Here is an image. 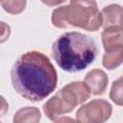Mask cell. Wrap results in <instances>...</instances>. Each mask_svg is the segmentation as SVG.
Here are the masks:
<instances>
[{
  "instance_id": "cell-13",
  "label": "cell",
  "mask_w": 123,
  "mask_h": 123,
  "mask_svg": "<svg viewBox=\"0 0 123 123\" xmlns=\"http://www.w3.org/2000/svg\"><path fill=\"white\" fill-rule=\"evenodd\" d=\"M1 6L11 14H18L25 10L26 0H1Z\"/></svg>"
},
{
  "instance_id": "cell-9",
  "label": "cell",
  "mask_w": 123,
  "mask_h": 123,
  "mask_svg": "<svg viewBox=\"0 0 123 123\" xmlns=\"http://www.w3.org/2000/svg\"><path fill=\"white\" fill-rule=\"evenodd\" d=\"M101 37L105 51L110 50L115 46L123 44V29L117 26L105 28Z\"/></svg>"
},
{
  "instance_id": "cell-8",
  "label": "cell",
  "mask_w": 123,
  "mask_h": 123,
  "mask_svg": "<svg viewBox=\"0 0 123 123\" xmlns=\"http://www.w3.org/2000/svg\"><path fill=\"white\" fill-rule=\"evenodd\" d=\"M102 18H103V27H121L123 26V8L117 4H111L106 6L102 12Z\"/></svg>"
},
{
  "instance_id": "cell-12",
  "label": "cell",
  "mask_w": 123,
  "mask_h": 123,
  "mask_svg": "<svg viewBox=\"0 0 123 123\" xmlns=\"http://www.w3.org/2000/svg\"><path fill=\"white\" fill-rule=\"evenodd\" d=\"M110 98L115 105L123 106V76L113 81L110 91Z\"/></svg>"
},
{
  "instance_id": "cell-4",
  "label": "cell",
  "mask_w": 123,
  "mask_h": 123,
  "mask_svg": "<svg viewBox=\"0 0 123 123\" xmlns=\"http://www.w3.org/2000/svg\"><path fill=\"white\" fill-rule=\"evenodd\" d=\"M112 113L111 105L104 99H94L83 105L76 113V120L81 123H102Z\"/></svg>"
},
{
  "instance_id": "cell-6",
  "label": "cell",
  "mask_w": 123,
  "mask_h": 123,
  "mask_svg": "<svg viewBox=\"0 0 123 123\" xmlns=\"http://www.w3.org/2000/svg\"><path fill=\"white\" fill-rule=\"evenodd\" d=\"M73 110L74 107L62 96L60 91H58L43 105V111L45 115L52 121H57L60 116L71 112Z\"/></svg>"
},
{
  "instance_id": "cell-14",
  "label": "cell",
  "mask_w": 123,
  "mask_h": 123,
  "mask_svg": "<svg viewBox=\"0 0 123 123\" xmlns=\"http://www.w3.org/2000/svg\"><path fill=\"white\" fill-rule=\"evenodd\" d=\"M43 4L49 6V7H54V6H58L61 5L62 3L65 2L66 0H40Z\"/></svg>"
},
{
  "instance_id": "cell-15",
  "label": "cell",
  "mask_w": 123,
  "mask_h": 123,
  "mask_svg": "<svg viewBox=\"0 0 123 123\" xmlns=\"http://www.w3.org/2000/svg\"><path fill=\"white\" fill-rule=\"evenodd\" d=\"M122 29H123V26H122Z\"/></svg>"
},
{
  "instance_id": "cell-7",
  "label": "cell",
  "mask_w": 123,
  "mask_h": 123,
  "mask_svg": "<svg viewBox=\"0 0 123 123\" xmlns=\"http://www.w3.org/2000/svg\"><path fill=\"white\" fill-rule=\"evenodd\" d=\"M84 82L93 95H100L106 91L109 78L105 71L94 68L86 73Z\"/></svg>"
},
{
  "instance_id": "cell-1",
  "label": "cell",
  "mask_w": 123,
  "mask_h": 123,
  "mask_svg": "<svg viewBox=\"0 0 123 123\" xmlns=\"http://www.w3.org/2000/svg\"><path fill=\"white\" fill-rule=\"evenodd\" d=\"M11 81L13 89L20 96L37 102L56 89L58 74L47 56L33 50L21 55L13 63Z\"/></svg>"
},
{
  "instance_id": "cell-2",
  "label": "cell",
  "mask_w": 123,
  "mask_h": 123,
  "mask_svg": "<svg viewBox=\"0 0 123 123\" xmlns=\"http://www.w3.org/2000/svg\"><path fill=\"white\" fill-rule=\"evenodd\" d=\"M52 56L57 64L66 72H79L91 64L97 56L95 40L80 32H67L52 45Z\"/></svg>"
},
{
  "instance_id": "cell-10",
  "label": "cell",
  "mask_w": 123,
  "mask_h": 123,
  "mask_svg": "<svg viewBox=\"0 0 123 123\" xmlns=\"http://www.w3.org/2000/svg\"><path fill=\"white\" fill-rule=\"evenodd\" d=\"M103 65L109 70L115 69L123 63V44L107 50L102 60Z\"/></svg>"
},
{
  "instance_id": "cell-5",
  "label": "cell",
  "mask_w": 123,
  "mask_h": 123,
  "mask_svg": "<svg viewBox=\"0 0 123 123\" xmlns=\"http://www.w3.org/2000/svg\"><path fill=\"white\" fill-rule=\"evenodd\" d=\"M62 96L74 108L86 102L90 96V90L85 82H72L59 90Z\"/></svg>"
},
{
  "instance_id": "cell-11",
  "label": "cell",
  "mask_w": 123,
  "mask_h": 123,
  "mask_svg": "<svg viewBox=\"0 0 123 123\" xmlns=\"http://www.w3.org/2000/svg\"><path fill=\"white\" fill-rule=\"evenodd\" d=\"M41 114L37 108L36 107H25L17 111L13 116V123H22V122H31L37 123L40 120Z\"/></svg>"
},
{
  "instance_id": "cell-3",
  "label": "cell",
  "mask_w": 123,
  "mask_h": 123,
  "mask_svg": "<svg viewBox=\"0 0 123 123\" xmlns=\"http://www.w3.org/2000/svg\"><path fill=\"white\" fill-rule=\"evenodd\" d=\"M51 21L60 29L78 27L89 32H96L103 25L102 13L95 0H71L69 5L53 11Z\"/></svg>"
}]
</instances>
